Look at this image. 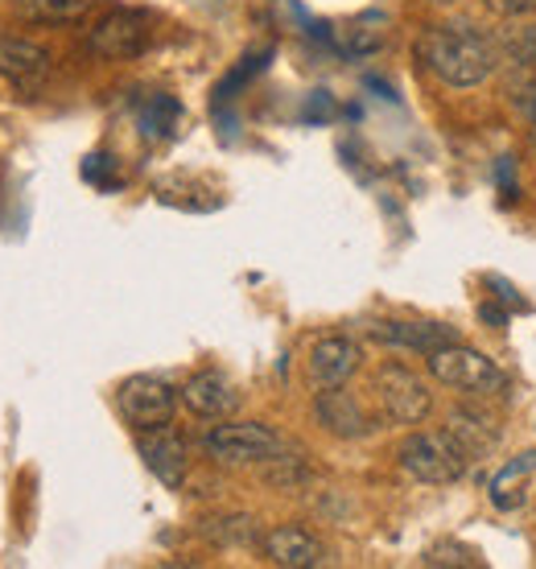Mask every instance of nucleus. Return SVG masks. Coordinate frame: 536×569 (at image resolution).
I'll list each match as a JSON object with an SVG mask.
<instances>
[{"label": "nucleus", "instance_id": "1", "mask_svg": "<svg viewBox=\"0 0 536 569\" xmlns=\"http://www.w3.org/2000/svg\"><path fill=\"white\" fill-rule=\"evenodd\" d=\"M417 62L446 87H479L487 83L504 62L495 50V38L470 21L429 26L417 38Z\"/></svg>", "mask_w": 536, "mask_h": 569}, {"label": "nucleus", "instance_id": "2", "mask_svg": "<svg viewBox=\"0 0 536 569\" xmlns=\"http://www.w3.org/2000/svg\"><path fill=\"white\" fill-rule=\"evenodd\" d=\"M429 376L450 392H463L470 400H492L508 392V371L499 368L492 356H483L466 342H446L438 351L425 356Z\"/></svg>", "mask_w": 536, "mask_h": 569}, {"label": "nucleus", "instance_id": "3", "mask_svg": "<svg viewBox=\"0 0 536 569\" xmlns=\"http://www.w3.org/2000/svg\"><path fill=\"white\" fill-rule=\"evenodd\" d=\"M400 467L405 475H413L417 483H458L470 467L466 450L454 441L450 429H421V433H409L400 441Z\"/></svg>", "mask_w": 536, "mask_h": 569}, {"label": "nucleus", "instance_id": "4", "mask_svg": "<svg viewBox=\"0 0 536 569\" xmlns=\"http://www.w3.org/2000/svg\"><path fill=\"white\" fill-rule=\"evenodd\" d=\"M202 450L211 455L219 467H265L268 458L285 450L281 438L260 421H231V426H215L202 438Z\"/></svg>", "mask_w": 536, "mask_h": 569}, {"label": "nucleus", "instance_id": "5", "mask_svg": "<svg viewBox=\"0 0 536 569\" xmlns=\"http://www.w3.org/2000/svg\"><path fill=\"white\" fill-rule=\"evenodd\" d=\"M376 400H380L384 417L393 426H421L425 417L434 413V392L421 376L405 363H384L376 371Z\"/></svg>", "mask_w": 536, "mask_h": 569}, {"label": "nucleus", "instance_id": "6", "mask_svg": "<svg viewBox=\"0 0 536 569\" xmlns=\"http://www.w3.org/2000/svg\"><path fill=\"white\" fill-rule=\"evenodd\" d=\"M116 405H120V417L137 429H157L170 426L173 409H178V388L161 376H128L120 392H116Z\"/></svg>", "mask_w": 536, "mask_h": 569}, {"label": "nucleus", "instance_id": "7", "mask_svg": "<svg viewBox=\"0 0 536 569\" xmlns=\"http://www.w3.org/2000/svg\"><path fill=\"white\" fill-rule=\"evenodd\" d=\"M87 46H91V54L112 58V62L145 54V46H149V17L141 9H112V13L99 17L96 26H91Z\"/></svg>", "mask_w": 536, "mask_h": 569}, {"label": "nucleus", "instance_id": "8", "mask_svg": "<svg viewBox=\"0 0 536 569\" xmlns=\"http://www.w3.org/2000/svg\"><path fill=\"white\" fill-rule=\"evenodd\" d=\"M359 342H351L347 335H326L310 347V385L322 388H343L359 371Z\"/></svg>", "mask_w": 536, "mask_h": 569}, {"label": "nucleus", "instance_id": "9", "mask_svg": "<svg viewBox=\"0 0 536 569\" xmlns=\"http://www.w3.org/2000/svg\"><path fill=\"white\" fill-rule=\"evenodd\" d=\"M314 417H318V426L326 433H335L343 441H359L376 429V421L364 413V405L351 392H343V388H322L318 400H314Z\"/></svg>", "mask_w": 536, "mask_h": 569}, {"label": "nucleus", "instance_id": "10", "mask_svg": "<svg viewBox=\"0 0 536 569\" xmlns=\"http://www.w3.org/2000/svg\"><path fill=\"white\" fill-rule=\"evenodd\" d=\"M182 405L195 417H202V421H224V417H231L240 409V392L219 371H198V376L186 380Z\"/></svg>", "mask_w": 536, "mask_h": 569}, {"label": "nucleus", "instance_id": "11", "mask_svg": "<svg viewBox=\"0 0 536 569\" xmlns=\"http://www.w3.org/2000/svg\"><path fill=\"white\" fill-rule=\"evenodd\" d=\"M141 458H145V467L153 470L166 487H182L186 483L190 455H186V441L178 438L173 429H166V426L141 429Z\"/></svg>", "mask_w": 536, "mask_h": 569}, {"label": "nucleus", "instance_id": "12", "mask_svg": "<svg viewBox=\"0 0 536 569\" xmlns=\"http://www.w3.org/2000/svg\"><path fill=\"white\" fill-rule=\"evenodd\" d=\"M260 549H265L268 566H277V569L322 566V545H318V537H310L306 528H297V525L272 528L265 541H260Z\"/></svg>", "mask_w": 536, "mask_h": 569}, {"label": "nucleus", "instance_id": "13", "mask_svg": "<svg viewBox=\"0 0 536 569\" xmlns=\"http://www.w3.org/2000/svg\"><path fill=\"white\" fill-rule=\"evenodd\" d=\"M50 74V54L29 38H0V79L17 87H33Z\"/></svg>", "mask_w": 536, "mask_h": 569}, {"label": "nucleus", "instance_id": "14", "mask_svg": "<svg viewBox=\"0 0 536 569\" xmlns=\"http://www.w3.org/2000/svg\"><path fill=\"white\" fill-rule=\"evenodd\" d=\"M371 339L429 356V351H438L446 342H458V330L441 327V322H376V327H371Z\"/></svg>", "mask_w": 536, "mask_h": 569}, {"label": "nucleus", "instance_id": "15", "mask_svg": "<svg viewBox=\"0 0 536 569\" xmlns=\"http://www.w3.org/2000/svg\"><path fill=\"white\" fill-rule=\"evenodd\" d=\"M446 429L454 433V441L463 446L470 462H475V458H487L495 446H499V426H495L487 413H479V409H466V405L450 409V417H446Z\"/></svg>", "mask_w": 536, "mask_h": 569}, {"label": "nucleus", "instance_id": "16", "mask_svg": "<svg viewBox=\"0 0 536 569\" xmlns=\"http://www.w3.org/2000/svg\"><path fill=\"white\" fill-rule=\"evenodd\" d=\"M504 67H536V21L508 17V26L492 33Z\"/></svg>", "mask_w": 536, "mask_h": 569}, {"label": "nucleus", "instance_id": "17", "mask_svg": "<svg viewBox=\"0 0 536 569\" xmlns=\"http://www.w3.org/2000/svg\"><path fill=\"white\" fill-rule=\"evenodd\" d=\"M202 537L219 549H256V545L265 541L260 537V525H256L252 516H211V520H202Z\"/></svg>", "mask_w": 536, "mask_h": 569}, {"label": "nucleus", "instance_id": "18", "mask_svg": "<svg viewBox=\"0 0 536 569\" xmlns=\"http://www.w3.org/2000/svg\"><path fill=\"white\" fill-rule=\"evenodd\" d=\"M96 9V0H17L13 13L29 26H67Z\"/></svg>", "mask_w": 536, "mask_h": 569}, {"label": "nucleus", "instance_id": "19", "mask_svg": "<svg viewBox=\"0 0 536 569\" xmlns=\"http://www.w3.org/2000/svg\"><path fill=\"white\" fill-rule=\"evenodd\" d=\"M178 124H182V103L173 100V96H149L141 108V137L145 141H166V137H173L178 132Z\"/></svg>", "mask_w": 536, "mask_h": 569}, {"label": "nucleus", "instance_id": "20", "mask_svg": "<svg viewBox=\"0 0 536 569\" xmlns=\"http://www.w3.org/2000/svg\"><path fill=\"white\" fill-rule=\"evenodd\" d=\"M310 479V470L301 467L297 458H268L265 462V483H272V487H281V491H289V487H301Z\"/></svg>", "mask_w": 536, "mask_h": 569}, {"label": "nucleus", "instance_id": "21", "mask_svg": "<svg viewBox=\"0 0 536 569\" xmlns=\"http://www.w3.org/2000/svg\"><path fill=\"white\" fill-rule=\"evenodd\" d=\"M268 58H272V50H260V54L244 58L240 67H236V71H231V74L224 79V83H219V91H215V103H227V100H231V91H236V87H244L248 79H256V74L265 71Z\"/></svg>", "mask_w": 536, "mask_h": 569}, {"label": "nucleus", "instance_id": "22", "mask_svg": "<svg viewBox=\"0 0 536 569\" xmlns=\"http://www.w3.org/2000/svg\"><path fill=\"white\" fill-rule=\"evenodd\" d=\"M83 178L91 186H112L116 182V157L108 153H91L83 161Z\"/></svg>", "mask_w": 536, "mask_h": 569}, {"label": "nucleus", "instance_id": "23", "mask_svg": "<svg viewBox=\"0 0 536 569\" xmlns=\"http://www.w3.org/2000/svg\"><path fill=\"white\" fill-rule=\"evenodd\" d=\"M487 289H495V298L504 301V306H516V310L528 313V301L516 293V284H512V281H504V277H495V272H492V277H487Z\"/></svg>", "mask_w": 536, "mask_h": 569}, {"label": "nucleus", "instance_id": "24", "mask_svg": "<svg viewBox=\"0 0 536 569\" xmlns=\"http://www.w3.org/2000/svg\"><path fill=\"white\" fill-rule=\"evenodd\" d=\"M499 17H528L536 13V0H487Z\"/></svg>", "mask_w": 536, "mask_h": 569}, {"label": "nucleus", "instance_id": "25", "mask_svg": "<svg viewBox=\"0 0 536 569\" xmlns=\"http://www.w3.org/2000/svg\"><path fill=\"white\" fill-rule=\"evenodd\" d=\"M479 322H487V327H495V330H504V327H508V310H504V306H495V301H483Z\"/></svg>", "mask_w": 536, "mask_h": 569}, {"label": "nucleus", "instance_id": "26", "mask_svg": "<svg viewBox=\"0 0 536 569\" xmlns=\"http://www.w3.org/2000/svg\"><path fill=\"white\" fill-rule=\"evenodd\" d=\"M512 166H516V157H499V186H504V202H512V194H516V186H512Z\"/></svg>", "mask_w": 536, "mask_h": 569}, {"label": "nucleus", "instance_id": "27", "mask_svg": "<svg viewBox=\"0 0 536 569\" xmlns=\"http://www.w3.org/2000/svg\"><path fill=\"white\" fill-rule=\"evenodd\" d=\"M314 116H330V96L326 91H314Z\"/></svg>", "mask_w": 536, "mask_h": 569}, {"label": "nucleus", "instance_id": "28", "mask_svg": "<svg viewBox=\"0 0 536 569\" xmlns=\"http://www.w3.org/2000/svg\"><path fill=\"white\" fill-rule=\"evenodd\" d=\"M429 4H463V0H429Z\"/></svg>", "mask_w": 536, "mask_h": 569}, {"label": "nucleus", "instance_id": "29", "mask_svg": "<svg viewBox=\"0 0 536 569\" xmlns=\"http://www.w3.org/2000/svg\"><path fill=\"white\" fill-rule=\"evenodd\" d=\"M533 153H536V137H533Z\"/></svg>", "mask_w": 536, "mask_h": 569}]
</instances>
